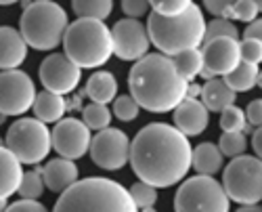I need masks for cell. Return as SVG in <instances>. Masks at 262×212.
Masks as SVG:
<instances>
[{"mask_svg":"<svg viewBox=\"0 0 262 212\" xmlns=\"http://www.w3.org/2000/svg\"><path fill=\"white\" fill-rule=\"evenodd\" d=\"M128 162L139 181L158 187H172L183 181L191 168V143L177 126L147 124L130 143Z\"/></svg>","mask_w":262,"mask_h":212,"instance_id":"1","label":"cell"},{"mask_svg":"<svg viewBox=\"0 0 262 212\" xmlns=\"http://www.w3.org/2000/svg\"><path fill=\"white\" fill-rule=\"evenodd\" d=\"M128 87L139 108L154 114L172 112L187 97V82L177 74L172 59L162 53L137 59L128 74Z\"/></svg>","mask_w":262,"mask_h":212,"instance_id":"2","label":"cell"},{"mask_svg":"<svg viewBox=\"0 0 262 212\" xmlns=\"http://www.w3.org/2000/svg\"><path fill=\"white\" fill-rule=\"evenodd\" d=\"M53 212H139V208L118 181L91 177L65 189Z\"/></svg>","mask_w":262,"mask_h":212,"instance_id":"3","label":"cell"},{"mask_svg":"<svg viewBox=\"0 0 262 212\" xmlns=\"http://www.w3.org/2000/svg\"><path fill=\"white\" fill-rule=\"evenodd\" d=\"M149 42H154L162 55H177L187 49H198L204 42L206 34V19L198 5H191L185 13L164 17L158 13H151L147 21Z\"/></svg>","mask_w":262,"mask_h":212,"instance_id":"4","label":"cell"},{"mask_svg":"<svg viewBox=\"0 0 262 212\" xmlns=\"http://www.w3.org/2000/svg\"><path fill=\"white\" fill-rule=\"evenodd\" d=\"M63 49L80 70L101 68L114 55L112 30L99 19H76L63 34Z\"/></svg>","mask_w":262,"mask_h":212,"instance_id":"5","label":"cell"},{"mask_svg":"<svg viewBox=\"0 0 262 212\" xmlns=\"http://www.w3.org/2000/svg\"><path fill=\"white\" fill-rule=\"evenodd\" d=\"M70 21L68 13L57 3H32L24 9L19 21V34L24 36L26 45L36 51H53L63 42V34Z\"/></svg>","mask_w":262,"mask_h":212,"instance_id":"6","label":"cell"},{"mask_svg":"<svg viewBox=\"0 0 262 212\" xmlns=\"http://www.w3.org/2000/svg\"><path fill=\"white\" fill-rule=\"evenodd\" d=\"M223 189L231 202L258 204L262 200V162L258 156H237L229 162L223 177Z\"/></svg>","mask_w":262,"mask_h":212,"instance_id":"7","label":"cell"},{"mask_svg":"<svg viewBox=\"0 0 262 212\" xmlns=\"http://www.w3.org/2000/svg\"><path fill=\"white\" fill-rule=\"evenodd\" d=\"M5 147L21 164H38L51 152V131L38 118H21L11 124Z\"/></svg>","mask_w":262,"mask_h":212,"instance_id":"8","label":"cell"},{"mask_svg":"<svg viewBox=\"0 0 262 212\" xmlns=\"http://www.w3.org/2000/svg\"><path fill=\"white\" fill-rule=\"evenodd\" d=\"M231 200L214 177L198 175L187 179L174 198V212H229Z\"/></svg>","mask_w":262,"mask_h":212,"instance_id":"9","label":"cell"},{"mask_svg":"<svg viewBox=\"0 0 262 212\" xmlns=\"http://www.w3.org/2000/svg\"><path fill=\"white\" fill-rule=\"evenodd\" d=\"M36 97V87L26 72L5 70L0 72V112L7 116L26 114Z\"/></svg>","mask_w":262,"mask_h":212,"instance_id":"10","label":"cell"},{"mask_svg":"<svg viewBox=\"0 0 262 212\" xmlns=\"http://www.w3.org/2000/svg\"><path fill=\"white\" fill-rule=\"evenodd\" d=\"M91 158L103 171H120L128 162L130 141L118 129H103L91 139Z\"/></svg>","mask_w":262,"mask_h":212,"instance_id":"11","label":"cell"},{"mask_svg":"<svg viewBox=\"0 0 262 212\" xmlns=\"http://www.w3.org/2000/svg\"><path fill=\"white\" fill-rule=\"evenodd\" d=\"M202 45L204 49H202L200 76H204L206 80L233 72L237 68V63L242 61V57H239V40L235 38L221 36V38L206 40Z\"/></svg>","mask_w":262,"mask_h":212,"instance_id":"12","label":"cell"},{"mask_svg":"<svg viewBox=\"0 0 262 212\" xmlns=\"http://www.w3.org/2000/svg\"><path fill=\"white\" fill-rule=\"evenodd\" d=\"M80 78H82V70L65 53L49 55L40 66L42 87L51 93H57V95L74 93Z\"/></svg>","mask_w":262,"mask_h":212,"instance_id":"13","label":"cell"},{"mask_svg":"<svg viewBox=\"0 0 262 212\" xmlns=\"http://www.w3.org/2000/svg\"><path fill=\"white\" fill-rule=\"evenodd\" d=\"M51 147L61 158L78 160L91 147V129L78 118H61L51 131Z\"/></svg>","mask_w":262,"mask_h":212,"instance_id":"14","label":"cell"},{"mask_svg":"<svg viewBox=\"0 0 262 212\" xmlns=\"http://www.w3.org/2000/svg\"><path fill=\"white\" fill-rule=\"evenodd\" d=\"M149 34L139 19H122L112 30V49L122 61H137L149 51Z\"/></svg>","mask_w":262,"mask_h":212,"instance_id":"15","label":"cell"},{"mask_svg":"<svg viewBox=\"0 0 262 212\" xmlns=\"http://www.w3.org/2000/svg\"><path fill=\"white\" fill-rule=\"evenodd\" d=\"M210 112L204 108L200 99L185 97L177 108H174V126L185 137H198L202 135L210 124Z\"/></svg>","mask_w":262,"mask_h":212,"instance_id":"16","label":"cell"},{"mask_svg":"<svg viewBox=\"0 0 262 212\" xmlns=\"http://www.w3.org/2000/svg\"><path fill=\"white\" fill-rule=\"evenodd\" d=\"M40 173H42L45 187L55 194H63L65 189L78 181V166L74 164V160H68V158L51 160Z\"/></svg>","mask_w":262,"mask_h":212,"instance_id":"17","label":"cell"},{"mask_svg":"<svg viewBox=\"0 0 262 212\" xmlns=\"http://www.w3.org/2000/svg\"><path fill=\"white\" fill-rule=\"evenodd\" d=\"M28 57V45L15 28H0V70H17Z\"/></svg>","mask_w":262,"mask_h":212,"instance_id":"18","label":"cell"},{"mask_svg":"<svg viewBox=\"0 0 262 212\" xmlns=\"http://www.w3.org/2000/svg\"><path fill=\"white\" fill-rule=\"evenodd\" d=\"M200 97H202L200 101L204 103V108H206L208 112L221 114L225 108H229V105L235 103L237 93H233L223 80L210 78V80H206V84L202 87Z\"/></svg>","mask_w":262,"mask_h":212,"instance_id":"19","label":"cell"},{"mask_svg":"<svg viewBox=\"0 0 262 212\" xmlns=\"http://www.w3.org/2000/svg\"><path fill=\"white\" fill-rule=\"evenodd\" d=\"M21 162L7 150L5 145H0V198H11L17 194V187L21 183Z\"/></svg>","mask_w":262,"mask_h":212,"instance_id":"20","label":"cell"},{"mask_svg":"<svg viewBox=\"0 0 262 212\" xmlns=\"http://www.w3.org/2000/svg\"><path fill=\"white\" fill-rule=\"evenodd\" d=\"M191 164L200 175L214 177L223 168V154L214 143H200L191 150Z\"/></svg>","mask_w":262,"mask_h":212,"instance_id":"21","label":"cell"},{"mask_svg":"<svg viewBox=\"0 0 262 212\" xmlns=\"http://www.w3.org/2000/svg\"><path fill=\"white\" fill-rule=\"evenodd\" d=\"M34 114L40 122H59L63 118V114L68 112L65 108V99L63 95H57V93H51V91H45L34 97Z\"/></svg>","mask_w":262,"mask_h":212,"instance_id":"22","label":"cell"},{"mask_svg":"<svg viewBox=\"0 0 262 212\" xmlns=\"http://www.w3.org/2000/svg\"><path fill=\"white\" fill-rule=\"evenodd\" d=\"M86 95L91 97L93 103H101V105L114 101L118 95L116 76L112 72H95L86 82Z\"/></svg>","mask_w":262,"mask_h":212,"instance_id":"23","label":"cell"},{"mask_svg":"<svg viewBox=\"0 0 262 212\" xmlns=\"http://www.w3.org/2000/svg\"><path fill=\"white\" fill-rule=\"evenodd\" d=\"M223 82L233 91V93H248L256 84H260V72L258 66H250V63L239 61L237 68L229 74H225Z\"/></svg>","mask_w":262,"mask_h":212,"instance_id":"24","label":"cell"},{"mask_svg":"<svg viewBox=\"0 0 262 212\" xmlns=\"http://www.w3.org/2000/svg\"><path fill=\"white\" fill-rule=\"evenodd\" d=\"M172 66L177 70V74L189 84L193 82L195 78L200 76V70H202V51L198 49H187V51H181L177 55H172Z\"/></svg>","mask_w":262,"mask_h":212,"instance_id":"25","label":"cell"},{"mask_svg":"<svg viewBox=\"0 0 262 212\" xmlns=\"http://www.w3.org/2000/svg\"><path fill=\"white\" fill-rule=\"evenodd\" d=\"M72 9L80 19L103 21L114 11V0H72Z\"/></svg>","mask_w":262,"mask_h":212,"instance_id":"26","label":"cell"},{"mask_svg":"<svg viewBox=\"0 0 262 212\" xmlns=\"http://www.w3.org/2000/svg\"><path fill=\"white\" fill-rule=\"evenodd\" d=\"M82 122L89 126L91 131H103L112 122V112L107 110V105L101 103H91L82 110Z\"/></svg>","mask_w":262,"mask_h":212,"instance_id":"27","label":"cell"},{"mask_svg":"<svg viewBox=\"0 0 262 212\" xmlns=\"http://www.w3.org/2000/svg\"><path fill=\"white\" fill-rule=\"evenodd\" d=\"M17 194L21 196V200H38L45 194V181H42V173L38 171H30L21 175V183L17 187Z\"/></svg>","mask_w":262,"mask_h":212,"instance_id":"28","label":"cell"},{"mask_svg":"<svg viewBox=\"0 0 262 212\" xmlns=\"http://www.w3.org/2000/svg\"><path fill=\"white\" fill-rule=\"evenodd\" d=\"M221 129L223 133H244L248 129V120L244 110H239L237 105H229L221 112Z\"/></svg>","mask_w":262,"mask_h":212,"instance_id":"29","label":"cell"},{"mask_svg":"<svg viewBox=\"0 0 262 212\" xmlns=\"http://www.w3.org/2000/svg\"><path fill=\"white\" fill-rule=\"evenodd\" d=\"M128 194H130V200L135 202L137 208H147V206H154L158 202V189L145 181H137L128 189Z\"/></svg>","mask_w":262,"mask_h":212,"instance_id":"30","label":"cell"},{"mask_svg":"<svg viewBox=\"0 0 262 212\" xmlns=\"http://www.w3.org/2000/svg\"><path fill=\"white\" fill-rule=\"evenodd\" d=\"M260 7L254 3V0H235V3L227 9L225 19H237V21H254L258 19Z\"/></svg>","mask_w":262,"mask_h":212,"instance_id":"31","label":"cell"},{"mask_svg":"<svg viewBox=\"0 0 262 212\" xmlns=\"http://www.w3.org/2000/svg\"><path fill=\"white\" fill-rule=\"evenodd\" d=\"M248 147V139L244 133H225L221 137V143H218V150H221L223 156L229 158H237L246 152Z\"/></svg>","mask_w":262,"mask_h":212,"instance_id":"32","label":"cell"},{"mask_svg":"<svg viewBox=\"0 0 262 212\" xmlns=\"http://www.w3.org/2000/svg\"><path fill=\"white\" fill-rule=\"evenodd\" d=\"M221 36H227V38H235V40H239V32H237V28H235V24H233L231 19L216 17V19H212L210 24L206 26L204 42H206V40H212V38H221Z\"/></svg>","mask_w":262,"mask_h":212,"instance_id":"33","label":"cell"},{"mask_svg":"<svg viewBox=\"0 0 262 212\" xmlns=\"http://www.w3.org/2000/svg\"><path fill=\"white\" fill-rule=\"evenodd\" d=\"M139 103L130 95H120L114 99V114L122 122H133L139 116Z\"/></svg>","mask_w":262,"mask_h":212,"instance_id":"34","label":"cell"},{"mask_svg":"<svg viewBox=\"0 0 262 212\" xmlns=\"http://www.w3.org/2000/svg\"><path fill=\"white\" fill-rule=\"evenodd\" d=\"M193 3L191 0H149V7H154V13L164 17H174L185 13Z\"/></svg>","mask_w":262,"mask_h":212,"instance_id":"35","label":"cell"},{"mask_svg":"<svg viewBox=\"0 0 262 212\" xmlns=\"http://www.w3.org/2000/svg\"><path fill=\"white\" fill-rule=\"evenodd\" d=\"M239 57H242L244 63H250V66H258L262 61V42L260 40H246L239 42Z\"/></svg>","mask_w":262,"mask_h":212,"instance_id":"36","label":"cell"},{"mask_svg":"<svg viewBox=\"0 0 262 212\" xmlns=\"http://www.w3.org/2000/svg\"><path fill=\"white\" fill-rule=\"evenodd\" d=\"M122 11L130 19L143 17L149 11V0H122Z\"/></svg>","mask_w":262,"mask_h":212,"instance_id":"37","label":"cell"},{"mask_svg":"<svg viewBox=\"0 0 262 212\" xmlns=\"http://www.w3.org/2000/svg\"><path fill=\"white\" fill-rule=\"evenodd\" d=\"M5 212H49L47 206H42L36 200H19L5 208Z\"/></svg>","mask_w":262,"mask_h":212,"instance_id":"38","label":"cell"},{"mask_svg":"<svg viewBox=\"0 0 262 212\" xmlns=\"http://www.w3.org/2000/svg\"><path fill=\"white\" fill-rule=\"evenodd\" d=\"M235 3V0H204V7L208 9L210 15L214 17H225L227 9Z\"/></svg>","mask_w":262,"mask_h":212,"instance_id":"39","label":"cell"},{"mask_svg":"<svg viewBox=\"0 0 262 212\" xmlns=\"http://www.w3.org/2000/svg\"><path fill=\"white\" fill-rule=\"evenodd\" d=\"M244 114H246V120H248L252 126H260V122H262V101H260V99L250 101L248 110H246Z\"/></svg>","mask_w":262,"mask_h":212,"instance_id":"40","label":"cell"},{"mask_svg":"<svg viewBox=\"0 0 262 212\" xmlns=\"http://www.w3.org/2000/svg\"><path fill=\"white\" fill-rule=\"evenodd\" d=\"M260 36H262V21L260 19L250 21V26L244 32V38L246 40H260Z\"/></svg>","mask_w":262,"mask_h":212,"instance_id":"41","label":"cell"},{"mask_svg":"<svg viewBox=\"0 0 262 212\" xmlns=\"http://www.w3.org/2000/svg\"><path fill=\"white\" fill-rule=\"evenodd\" d=\"M252 147H254L256 156L260 158V154H262V131H260V126H258V131H254V135H252Z\"/></svg>","mask_w":262,"mask_h":212,"instance_id":"42","label":"cell"},{"mask_svg":"<svg viewBox=\"0 0 262 212\" xmlns=\"http://www.w3.org/2000/svg\"><path fill=\"white\" fill-rule=\"evenodd\" d=\"M200 91H202V87H198V84H187V97H193L195 99V95H200Z\"/></svg>","mask_w":262,"mask_h":212,"instance_id":"43","label":"cell"},{"mask_svg":"<svg viewBox=\"0 0 262 212\" xmlns=\"http://www.w3.org/2000/svg\"><path fill=\"white\" fill-rule=\"evenodd\" d=\"M65 108H68V110H80V97H78V95H76V97H72V99H70V103L65 101Z\"/></svg>","mask_w":262,"mask_h":212,"instance_id":"44","label":"cell"},{"mask_svg":"<svg viewBox=\"0 0 262 212\" xmlns=\"http://www.w3.org/2000/svg\"><path fill=\"white\" fill-rule=\"evenodd\" d=\"M237 212H262V210H260V206H258V204H246V206L239 208Z\"/></svg>","mask_w":262,"mask_h":212,"instance_id":"45","label":"cell"},{"mask_svg":"<svg viewBox=\"0 0 262 212\" xmlns=\"http://www.w3.org/2000/svg\"><path fill=\"white\" fill-rule=\"evenodd\" d=\"M5 208H7V200L0 198V212H5Z\"/></svg>","mask_w":262,"mask_h":212,"instance_id":"46","label":"cell"},{"mask_svg":"<svg viewBox=\"0 0 262 212\" xmlns=\"http://www.w3.org/2000/svg\"><path fill=\"white\" fill-rule=\"evenodd\" d=\"M15 3H19V0H0V5H15Z\"/></svg>","mask_w":262,"mask_h":212,"instance_id":"47","label":"cell"},{"mask_svg":"<svg viewBox=\"0 0 262 212\" xmlns=\"http://www.w3.org/2000/svg\"><path fill=\"white\" fill-rule=\"evenodd\" d=\"M141 212H158L154 206H147V208H141Z\"/></svg>","mask_w":262,"mask_h":212,"instance_id":"48","label":"cell"},{"mask_svg":"<svg viewBox=\"0 0 262 212\" xmlns=\"http://www.w3.org/2000/svg\"><path fill=\"white\" fill-rule=\"evenodd\" d=\"M32 5V0H21V7H24V9H28Z\"/></svg>","mask_w":262,"mask_h":212,"instance_id":"49","label":"cell"},{"mask_svg":"<svg viewBox=\"0 0 262 212\" xmlns=\"http://www.w3.org/2000/svg\"><path fill=\"white\" fill-rule=\"evenodd\" d=\"M5 122H7V114L0 112V124H5Z\"/></svg>","mask_w":262,"mask_h":212,"instance_id":"50","label":"cell"},{"mask_svg":"<svg viewBox=\"0 0 262 212\" xmlns=\"http://www.w3.org/2000/svg\"><path fill=\"white\" fill-rule=\"evenodd\" d=\"M254 3H256V5H258V7L262 9V3H260V0H254Z\"/></svg>","mask_w":262,"mask_h":212,"instance_id":"51","label":"cell"},{"mask_svg":"<svg viewBox=\"0 0 262 212\" xmlns=\"http://www.w3.org/2000/svg\"><path fill=\"white\" fill-rule=\"evenodd\" d=\"M32 3H47V0H32Z\"/></svg>","mask_w":262,"mask_h":212,"instance_id":"52","label":"cell"},{"mask_svg":"<svg viewBox=\"0 0 262 212\" xmlns=\"http://www.w3.org/2000/svg\"><path fill=\"white\" fill-rule=\"evenodd\" d=\"M0 145H5V141H3V139H0Z\"/></svg>","mask_w":262,"mask_h":212,"instance_id":"53","label":"cell"}]
</instances>
